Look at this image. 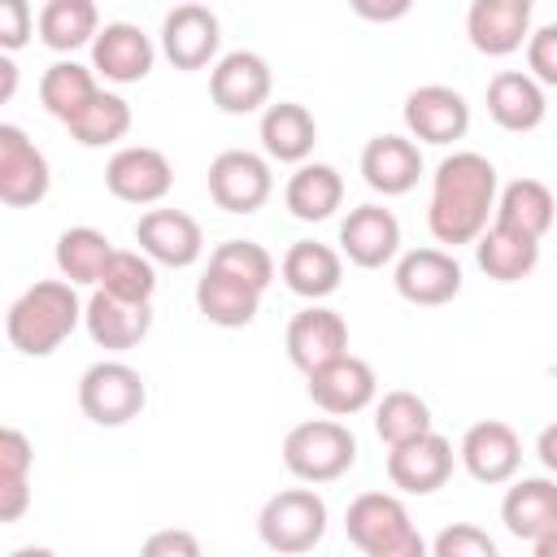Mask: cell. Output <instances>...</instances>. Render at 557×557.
Masks as SVG:
<instances>
[{
	"mask_svg": "<svg viewBox=\"0 0 557 557\" xmlns=\"http://www.w3.org/2000/svg\"><path fill=\"white\" fill-rule=\"evenodd\" d=\"M496 165L483 152H448L435 174H431V205H426V226L440 244H479V235L496 218Z\"/></svg>",
	"mask_w": 557,
	"mask_h": 557,
	"instance_id": "1",
	"label": "cell"
},
{
	"mask_svg": "<svg viewBox=\"0 0 557 557\" xmlns=\"http://www.w3.org/2000/svg\"><path fill=\"white\" fill-rule=\"evenodd\" d=\"M83 313H87V305L78 300L74 283H65V278H39V283H30L9 305L4 331H9V344L17 352L48 357V352H57L74 335V326L83 322Z\"/></svg>",
	"mask_w": 557,
	"mask_h": 557,
	"instance_id": "2",
	"label": "cell"
},
{
	"mask_svg": "<svg viewBox=\"0 0 557 557\" xmlns=\"http://www.w3.org/2000/svg\"><path fill=\"white\" fill-rule=\"evenodd\" d=\"M352 461H357V435L335 418H309L283 435V466L300 483H331L348 474Z\"/></svg>",
	"mask_w": 557,
	"mask_h": 557,
	"instance_id": "3",
	"label": "cell"
},
{
	"mask_svg": "<svg viewBox=\"0 0 557 557\" xmlns=\"http://www.w3.org/2000/svg\"><path fill=\"white\" fill-rule=\"evenodd\" d=\"M257 535L278 557H300L326 535V500L313 487H283L257 513Z\"/></svg>",
	"mask_w": 557,
	"mask_h": 557,
	"instance_id": "4",
	"label": "cell"
},
{
	"mask_svg": "<svg viewBox=\"0 0 557 557\" xmlns=\"http://www.w3.org/2000/svg\"><path fill=\"white\" fill-rule=\"evenodd\" d=\"M148 405V383L126 361H96L78 379V409L96 426H126Z\"/></svg>",
	"mask_w": 557,
	"mask_h": 557,
	"instance_id": "5",
	"label": "cell"
},
{
	"mask_svg": "<svg viewBox=\"0 0 557 557\" xmlns=\"http://www.w3.org/2000/svg\"><path fill=\"white\" fill-rule=\"evenodd\" d=\"M274 191L270 161L248 148H226L209 161V196L226 213H257Z\"/></svg>",
	"mask_w": 557,
	"mask_h": 557,
	"instance_id": "6",
	"label": "cell"
},
{
	"mask_svg": "<svg viewBox=\"0 0 557 557\" xmlns=\"http://www.w3.org/2000/svg\"><path fill=\"white\" fill-rule=\"evenodd\" d=\"M270 61L252 48H235V52H222L218 65L209 70V96L222 113H257L261 104H270Z\"/></svg>",
	"mask_w": 557,
	"mask_h": 557,
	"instance_id": "7",
	"label": "cell"
},
{
	"mask_svg": "<svg viewBox=\"0 0 557 557\" xmlns=\"http://www.w3.org/2000/svg\"><path fill=\"white\" fill-rule=\"evenodd\" d=\"M104 187L126 205H157L174 187V165L152 144H126L104 165Z\"/></svg>",
	"mask_w": 557,
	"mask_h": 557,
	"instance_id": "8",
	"label": "cell"
},
{
	"mask_svg": "<svg viewBox=\"0 0 557 557\" xmlns=\"http://www.w3.org/2000/svg\"><path fill=\"white\" fill-rule=\"evenodd\" d=\"M222 48V22L209 4H174L161 22V52L174 70H205L218 65Z\"/></svg>",
	"mask_w": 557,
	"mask_h": 557,
	"instance_id": "9",
	"label": "cell"
},
{
	"mask_svg": "<svg viewBox=\"0 0 557 557\" xmlns=\"http://www.w3.org/2000/svg\"><path fill=\"white\" fill-rule=\"evenodd\" d=\"M135 244L152 265H170V270H187L200 261L205 252V231L191 213L183 209H148L135 222Z\"/></svg>",
	"mask_w": 557,
	"mask_h": 557,
	"instance_id": "10",
	"label": "cell"
},
{
	"mask_svg": "<svg viewBox=\"0 0 557 557\" xmlns=\"http://www.w3.org/2000/svg\"><path fill=\"white\" fill-rule=\"evenodd\" d=\"M52 187V170H48V157L35 148V139L4 122L0 126V200L13 205V209H26V205H39Z\"/></svg>",
	"mask_w": 557,
	"mask_h": 557,
	"instance_id": "11",
	"label": "cell"
},
{
	"mask_svg": "<svg viewBox=\"0 0 557 557\" xmlns=\"http://www.w3.org/2000/svg\"><path fill=\"white\" fill-rule=\"evenodd\" d=\"M457 457H461V466H466V474L474 483L496 487V483H509L518 474V466H522V440H518V431L509 422L483 418V422L466 426V435L457 444Z\"/></svg>",
	"mask_w": 557,
	"mask_h": 557,
	"instance_id": "12",
	"label": "cell"
},
{
	"mask_svg": "<svg viewBox=\"0 0 557 557\" xmlns=\"http://www.w3.org/2000/svg\"><path fill=\"white\" fill-rule=\"evenodd\" d=\"M305 379H309V400H313L322 413H331V418L361 413V409H370L374 396H379L374 366H370L366 357H352V352L335 357L331 366H322V370H313V374H305Z\"/></svg>",
	"mask_w": 557,
	"mask_h": 557,
	"instance_id": "13",
	"label": "cell"
},
{
	"mask_svg": "<svg viewBox=\"0 0 557 557\" xmlns=\"http://www.w3.org/2000/svg\"><path fill=\"white\" fill-rule=\"evenodd\" d=\"M405 126L409 139L422 144H457L470 131V104L457 87L444 83H422L405 96Z\"/></svg>",
	"mask_w": 557,
	"mask_h": 557,
	"instance_id": "14",
	"label": "cell"
},
{
	"mask_svg": "<svg viewBox=\"0 0 557 557\" xmlns=\"http://www.w3.org/2000/svg\"><path fill=\"white\" fill-rule=\"evenodd\" d=\"M453 461H457L453 444L440 431H426L409 444L387 448V479L409 496H431L453 479Z\"/></svg>",
	"mask_w": 557,
	"mask_h": 557,
	"instance_id": "15",
	"label": "cell"
},
{
	"mask_svg": "<svg viewBox=\"0 0 557 557\" xmlns=\"http://www.w3.org/2000/svg\"><path fill=\"white\" fill-rule=\"evenodd\" d=\"M392 283H396V292L409 305L435 309V305L457 300V292H461V261L453 252H444V248H409L396 261Z\"/></svg>",
	"mask_w": 557,
	"mask_h": 557,
	"instance_id": "16",
	"label": "cell"
},
{
	"mask_svg": "<svg viewBox=\"0 0 557 557\" xmlns=\"http://www.w3.org/2000/svg\"><path fill=\"white\" fill-rule=\"evenodd\" d=\"M400 252V222L383 205H357L339 222V257L357 270H383Z\"/></svg>",
	"mask_w": 557,
	"mask_h": 557,
	"instance_id": "17",
	"label": "cell"
},
{
	"mask_svg": "<svg viewBox=\"0 0 557 557\" xmlns=\"http://www.w3.org/2000/svg\"><path fill=\"white\" fill-rule=\"evenodd\" d=\"M344 352H348V322L335 309L309 305L287 322V357H292L296 370L313 374V370L331 366Z\"/></svg>",
	"mask_w": 557,
	"mask_h": 557,
	"instance_id": "18",
	"label": "cell"
},
{
	"mask_svg": "<svg viewBox=\"0 0 557 557\" xmlns=\"http://www.w3.org/2000/svg\"><path fill=\"white\" fill-rule=\"evenodd\" d=\"M466 35L483 57H509L531 39V0H474Z\"/></svg>",
	"mask_w": 557,
	"mask_h": 557,
	"instance_id": "19",
	"label": "cell"
},
{
	"mask_svg": "<svg viewBox=\"0 0 557 557\" xmlns=\"http://www.w3.org/2000/svg\"><path fill=\"white\" fill-rule=\"evenodd\" d=\"M152 61H157V48L135 22H104L91 44V70L104 74L109 83H139L148 78Z\"/></svg>",
	"mask_w": 557,
	"mask_h": 557,
	"instance_id": "20",
	"label": "cell"
},
{
	"mask_svg": "<svg viewBox=\"0 0 557 557\" xmlns=\"http://www.w3.org/2000/svg\"><path fill=\"white\" fill-rule=\"evenodd\" d=\"M361 178L379 196H405L422 178V152L409 135H374L361 148Z\"/></svg>",
	"mask_w": 557,
	"mask_h": 557,
	"instance_id": "21",
	"label": "cell"
},
{
	"mask_svg": "<svg viewBox=\"0 0 557 557\" xmlns=\"http://www.w3.org/2000/svg\"><path fill=\"white\" fill-rule=\"evenodd\" d=\"M344 531L370 557V553L396 544L405 531H413V522H409V509H405L400 496H392V492H361L348 505V513H344Z\"/></svg>",
	"mask_w": 557,
	"mask_h": 557,
	"instance_id": "22",
	"label": "cell"
},
{
	"mask_svg": "<svg viewBox=\"0 0 557 557\" xmlns=\"http://www.w3.org/2000/svg\"><path fill=\"white\" fill-rule=\"evenodd\" d=\"M500 522L509 527V535L518 540H544L557 531V479L531 474V479H513V487L500 500Z\"/></svg>",
	"mask_w": 557,
	"mask_h": 557,
	"instance_id": "23",
	"label": "cell"
},
{
	"mask_svg": "<svg viewBox=\"0 0 557 557\" xmlns=\"http://www.w3.org/2000/svg\"><path fill=\"white\" fill-rule=\"evenodd\" d=\"M83 326L87 335L100 344V348H113V352H126L135 348L148 331H152V305H135V300H117L109 292H91L87 300V313H83Z\"/></svg>",
	"mask_w": 557,
	"mask_h": 557,
	"instance_id": "24",
	"label": "cell"
},
{
	"mask_svg": "<svg viewBox=\"0 0 557 557\" xmlns=\"http://www.w3.org/2000/svg\"><path fill=\"white\" fill-rule=\"evenodd\" d=\"M278 274H283V283H287L296 296H305L309 305H318V300H326V296L339 287V278H344V257H339L331 244L296 239V244L283 252Z\"/></svg>",
	"mask_w": 557,
	"mask_h": 557,
	"instance_id": "25",
	"label": "cell"
},
{
	"mask_svg": "<svg viewBox=\"0 0 557 557\" xmlns=\"http://www.w3.org/2000/svg\"><path fill=\"white\" fill-rule=\"evenodd\" d=\"M487 113L496 126L522 135V131H535L548 113L544 104V87L527 74V70H500L492 83H487Z\"/></svg>",
	"mask_w": 557,
	"mask_h": 557,
	"instance_id": "26",
	"label": "cell"
},
{
	"mask_svg": "<svg viewBox=\"0 0 557 557\" xmlns=\"http://www.w3.org/2000/svg\"><path fill=\"white\" fill-rule=\"evenodd\" d=\"M313 144H318V122H313V113L305 104H296V100L265 104V113H261V148H265L270 161L305 165Z\"/></svg>",
	"mask_w": 557,
	"mask_h": 557,
	"instance_id": "27",
	"label": "cell"
},
{
	"mask_svg": "<svg viewBox=\"0 0 557 557\" xmlns=\"http://www.w3.org/2000/svg\"><path fill=\"white\" fill-rule=\"evenodd\" d=\"M553 218H557L553 191H548L540 178H513V183H505L500 196H496V218H492V226H505V231L527 235V239L540 244V239L548 235Z\"/></svg>",
	"mask_w": 557,
	"mask_h": 557,
	"instance_id": "28",
	"label": "cell"
},
{
	"mask_svg": "<svg viewBox=\"0 0 557 557\" xmlns=\"http://www.w3.org/2000/svg\"><path fill=\"white\" fill-rule=\"evenodd\" d=\"M196 309L213 326H248L261 309V292L222 274V270H213V265H205V274L196 278Z\"/></svg>",
	"mask_w": 557,
	"mask_h": 557,
	"instance_id": "29",
	"label": "cell"
},
{
	"mask_svg": "<svg viewBox=\"0 0 557 557\" xmlns=\"http://www.w3.org/2000/svg\"><path fill=\"white\" fill-rule=\"evenodd\" d=\"M283 200L292 209V218L300 222H326L339 205H344V178L335 165L326 161H305L296 165V174L283 187Z\"/></svg>",
	"mask_w": 557,
	"mask_h": 557,
	"instance_id": "30",
	"label": "cell"
},
{
	"mask_svg": "<svg viewBox=\"0 0 557 557\" xmlns=\"http://www.w3.org/2000/svg\"><path fill=\"white\" fill-rule=\"evenodd\" d=\"M474 261L496 283H518L540 265V244L527 235H513L505 226H487L474 244Z\"/></svg>",
	"mask_w": 557,
	"mask_h": 557,
	"instance_id": "31",
	"label": "cell"
},
{
	"mask_svg": "<svg viewBox=\"0 0 557 557\" xmlns=\"http://www.w3.org/2000/svg\"><path fill=\"white\" fill-rule=\"evenodd\" d=\"M96 96H100L96 70L91 65H78V61H52L44 70V78H39V100H44V109L57 122L78 117Z\"/></svg>",
	"mask_w": 557,
	"mask_h": 557,
	"instance_id": "32",
	"label": "cell"
},
{
	"mask_svg": "<svg viewBox=\"0 0 557 557\" xmlns=\"http://www.w3.org/2000/svg\"><path fill=\"white\" fill-rule=\"evenodd\" d=\"M39 39L52 48V52H74L83 44H96L100 35V13L91 0H48L39 9V22H35Z\"/></svg>",
	"mask_w": 557,
	"mask_h": 557,
	"instance_id": "33",
	"label": "cell"
},
{
	"mask_svg": "<svg viewBox=\"0 0 557 557\" xmlns=\"http://www.w3.org/2000/svg\"><path fill=\"white\" fill-rule=\"evenodd\" d=\"M113 252L117 248L109 244L104 231H96V226H70L57 239V270H61L65 283H91V287H100Z\"/></svg>",
	"mask_w": 557,
	"mask_h": 557,
	"instance_id": "34",
	"label": "cell"
},
{
	"mask_svg": "<svg viewBox=\"0 0 557 557\" xmlns=\"http://www.w3.org/2000/svg\"><path fill=\"white\" fill-rule=\"evenodd\" d=\"M374 431H379V440H383L387 448L409 444V440L435 431V426H431V405H426L418 392H405V387L383 392V400L374 405Z\"/></svg>",
	"mask_w": 557,
	"mask_h": 557,
	"instance_id": "35",
	"label": "cell"
},
{
	"mask_svg": "<svg viewBox=\"0 0 557 557\" xmlns=\"http://www.w3.org/2000/svg\"><path fill=\"white\" fill-rule=\"evenodd\" d=\"M65 131H70L83 148H109V144H117V139L131 131V104H126L117 91H104V87H100V96H96L78 117H70Z\"/></svg>",
	"mask_w": 557,
	"mask_h": 557,
	"instance_id": "36",
	"label": "cell"
},
{
	"mask_svg": "<svg viewBox=\"0 0 557 557\" xmlns=\"http://www.w3.org/2000/svg\"><path fill=\"white\" fill-rule=\"evenodd\" d=\"M100 292L117 296V300H135V305H148L152 292H157V270L152 261L139 252V248H117L109 257V270L100 278Z\"/></svg>",
	"mask_w": 557,
	"mask_h": 557,
	"instance_id": "37",
	"label": "cell"
},
{
	"mask_svg": "<svg viewBox=\"0 0 557 557\" xmlns=\"http://www.w3.org/2000/svg\"><path fill=\"white\" fill-rule=\"evenodd\" d=\"M209 265L231 274V278H239V283H248V287H257V292H265L270 278H274V257L257 239H226V244H218L209 252Z\"/></svg>",
	"mask_w": 557,
	"mask_h": 557,
	"instance_id": "38",
	"label": "cell"
},
{
	"mask_svg": "<svg viewBox=\"0 0 557 557\" xmlns=\"http://www.w3.org/2000/svg\"><path fill=\"white\" fill-rule=\"evenodd\" d=\"M431 557H500L496 540L474 522H453L431 540Z\"/></svg>",
	"mask_w": 557,
	"mask_h": 557,
	"instance_id": "39",
	"label": "cell"
},
{
	"mask_svg": "<svg viewBox=\"0 0 557 557\" xmlns=\"http://www.w3.org/2000/svg\"><path fill=\"white\" fill-rule=\"evenodd\" d=\"M527 74L540 87H557V22L531 30V39H527Z\"/></svg>",
	"mask_w": 557,
	"mask_h": 557,
	"instance_id": "40",
	"label": "cell"
},
{
	"mask_svg": "<svg viewBox=\"0 0 557 557\" xmlns=\"http://www.w3.org/2000/svg\"><path fill=\"white\" fill-rule=\"evenodd\" d=\"M30 466H35L30 440H26L17 426H4V431H0V483H22V479H30Z\"/></svg>",
	"mask_w": 557,
	"mask_h": 557,
	"instance_id": "41",
	"label": "cell"
},
{
	"mask_svg": "<svg viewBox=\"0 0 557 557\" xmlns=\"http://www.w3.org/2000/svg\"><path fill=\"white\" fill-rule=\"evenodd\" d=\"M35 22L39 17L30 13L26 0H0V48H4V57L17 52L35 35Z\"/></svg>",
	"mask_w": 557,
	"mask_h": 557,
	"instance_id": "42",
	"label": "cell"
},
{
	"mask_svg": "<svg viewBox=\"0 0 557 557\" xmlns=\"http://www.w3.org/2000/svg\"><path fill=\"white\" fill-rule=\"evenodd\" d=\"M139 557H205V553H200V540H196L191 531H183V527H161V531H152V535L144 540Z\"/></svg>",
	"mask_w": 557,
	"mask_h": 557,
	"instance_id": "43",
	"label": "cell"
},
{
	"mask_svg": "<svg viewBox=\"0 0 557 557\" xmlns=\"http://www.w3.org/2000/svg\"><path fill=\"white\" fill-rule=\"evenodd\" d=\"M26 505H30V479H22V483H0V518H4V522H17V518L26 513Z\"/></svg>",
	"mask_w": 557,
	"mask_h": 557,
	"instance_id": "44",
	"label": "cell"
},
{
	"mask_svg": "<svg viewBox=\"0 0 557 557\" xmlns=\"http://www.w3.org/2000/svg\"><path fill=\"white\" fill-rule=\"evenodd\" d=\"M370 557H431V544L418 535V527L413 531H405L396 544H387V548H379V553H370Z\"/></svg>",
	"mask_w": 557,
	"mask_h": 557,
	"instance_id": "45",
	"label": "cell"
},
{
	"mask_svg": "<svg viewBox=\"0 0 557 557\" xmlns=\"http://www.w3.org/2000/svg\"><path fill=\"white\" fill-rule=\"evenodd\" d=\"M535 457L544 461L548 474H557V422H548V426L540 431V440H535Z\"/></svg>",
	"mask_w": 557,
	"mask_h": 557,
	"instance_id": "46",
	"label": "cell"
},
{
	"mask_svg": "<svg viewBox=\"0 0 557 557\" xmlns=\"http://www.w3.org/2000/svg\"><path fill=\"white\" fill-rule=\"evenodd\" d=\"M352 9H357L361 17H374V22H392V17H405V13H409L405 0H396V4H370V0H357Z\"/></svg>",
	"mask_w": 557,
	"mask_h": 557,
	"instance_id": "47",
	"label": "cell"
},
{
	"mask_svg": "<svg viewBox=\"0 0 557 557\" xmlns=\"http://www.w3.org/2000/svg\"><path fill=\"white\" fill-rule=\"evenodd\" d=\"M13 87H17V65H13V57H0V100H9Z\"/></svg>",
	"mask_w": 557,
	"mask_h": 557,
	"instance_id": "48",
	"label": "cell"
},
{
	"mask_svg": "<svg viewBox=\"0 0 557 557\" xmlns=\"http://www.w3.org/2000/svg\"><path fill=\"white\" fill-rule=\"evenodd\" d=\"M535 557H557V531L544 535V540H535Z\"/></svg>",
	"mask_w": 557,
	"mask_h": 557,
	"instance_id": "49",
	"label": "cell"
},
{
	"mask_svg": "<svg viewBox=\"0 0 557 557\" xmlns=\"http://www.w3.org/2000/svg\"><path fill=\"white\" fill-rule=\"evenodd\" d=\"M9 557H57L52 548H39V544H26V548H13Z\"/></svg>",
	"mask_w": 557,
	"mask_h": 557,
	"instance_id": "50",
	"label": "cell"
}]
</instances>
